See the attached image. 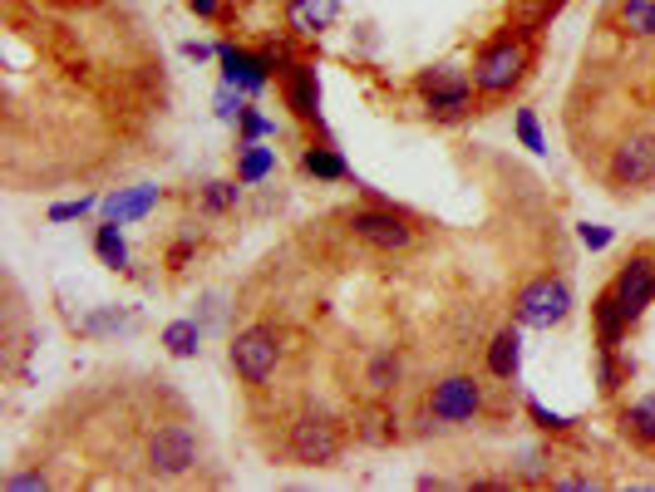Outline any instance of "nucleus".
<instances>
[{
  "label": "nucleus",
  "mask_w": 655,
  "mask_h": 492,
  "mask_svg": "<svg viewBox=\"0 0 655 492\" xmlns=\"http://www.w3.org/2000/svg\"><path fill=\"white\" fill-rule=\"evenodd\" d=\"M533 55H537V35H527V30H513V25H507L503 35H493V39H488V45L473 55V89H478L483 98L513 94V89L527 79V69H533Z\"/></svg>",
  "instance_id": "1"
},
{
  "label": "nucleus",
  "mask_w": 655,
  "mask_h": 492,
  "mask_svg": "<svg viewBox=\"0 0 655 492\" xmlns=\"http://www.w3.org/2000/svg\"><path fill=\"white\" fill-rule=\"evenodd\" d=\"M414 89L424 94V114L438 118V124H454L473 108V74L458 65H434V69H419L414 74Z\"/></svg>",
  "instance_id": "2"
},
{
  "label": "nucleus",
  "mask_w": 655,
  "mask_h": 492,
  "mask_svg": "<svg viewBox=\"0 0 655 492\" xmlns=\"http://www.w3.org/2000/svg\"><path fill=\"white\" fill-rule=\"evenodd\" d=\"M513 315L517 325H533V330H552V325H562L566 315H572V285H566V276H533V281L517 285L513 295Z\"/></svg>",
  "instance_id": "3"
},
{
  "label": "nucleus",
  "mask_w": 655,
  "mask_h": 492,
  "mask_svg": "<svg viewBox=\"0 0 655 492\" xmlns=\"http://www.w3.org/2000/svg\"><path fill=\"white\" fill-rule=\"evenodd\" d=\"M286 453L301 462V468H330V462L346 453V433H340V423L330 419L326 409H306L296 423H291Z\"/></svg>",
  "instance_id": "4"
},
{
  "label": "nucleus",
  "mask_w": 655,
  "mask_h": 492,
  "mask_svg": "<svg viewBox=\"0 0 655 492\" xmlns=\"http://www.w3.org/2000/svg\"><path fill=\"white\" fill-rule=\"evenodd\" d=\"M143 462H149L153 478H183V472L198 468V433L188 423H163L143 443Z\"/></svg>",
  "instance_id": "5"
},
{
  "label": "nucleus",
  "mask_w": 655,
  "mask_h": 492,
  "mask_svg": "<svg viewBox=\"0 0 655 492\" xmlns=\"http://www.w3.org/2000/svg\"><path fill=\"white\" fill-rule=\"evenodd\" d=\"M232 370L242 384H267L281 364V335L277 325H247V330L232 340Z\"/></svg>",
  "instance_id": "6"
},
{
  "label": "nucleus",
  "mask_w": 655,
  "mask_h": 492,
  "mask_svg": "<svg viewBox=\"0 0 655 492\" xmlns=\"http://www.w3.org/2000/svg\"><path fill=\"white\" fill-rule=\"evenodd\" d=\"M655 183V133H631L616 143L611 163H606V187L611 192H641Z\"/></svg>",
  "instance_id": "7"
},
{
  "label": "nucleus",
  "mask_w": 655,
  "mask_h": 492,
  "mask_svg": "<svg viewBox=\"0 0 655 492\" xmlns=\"http://www.w3.org/2000/svg\"><path fill=\"white\" fill-rule=\"evenodd\" d=\"M606 291L616 295V305H621L625 315H631V325L645 315V305L655 301V251L645 246V251H631L621 261V271H616V281L606 285Z\"/></svg>",
  "instance_id": "8"
},
{
  "label": "nucleus",
  "mask_w": 655,
  "mask_h": 492,
  "mask_svg": "<svg viewBox=\"0 0 655 492\" xmlns=\"http://www.w3.org/2000/svg\"><path fill=\"white\" fill-rule=\"evenodd\" d=\"M350 232L365 246H375V251H405V246L414 242L409 216H399L395 207H355V212H350Z\"/></svg>",
  "instance_id": "9"
},
{
  "label": "nucleus",
  "mask_w": 655,
  "mask_h": 492,
  "mask_svg": "<svg viewBox=\"0 0 655 492\" xmlns=\"http://www.w3.org/2000/svg\"><path fill=\"white\" fill-rule=\"evenodd\" d=\"M478 409H483V384L473 374H448L429 389V413L438 423H473Z\"/></svg>",
  "instance_id": "10"
},
{
  "label": "nucleus",
  "mask_w": 655,
  "mask_h": 492,
  "mask_svg": "<svg viewBox=\"0 0 655 492\" xmlns=\"http://www.w3.org/2000/svg\"><path fill=\"white\" fill-rule=\"evenodd\" d=\"M218 55H222V79H227L232 89H242V94H261V89L271 84V74H277L267 55H247V49H237V45H222Z\"/></svg>",
  "instance_id": "11"
},
{
  "label": "nucleus",
  "mask_w": 655,
  "mask_h": 492,
  "mask_svg": "<svg viewBox=\"0 0 655 492\" xmlns=\"http://www.w3.org/2000/svg\"><path fill=\"white\" fill-rule=\"evenodd\" d=\"M286 108L301 118V124H320V79L311 65H296L286 69Z\"/></svg>",
  "instance_id": "12"
},
{
  "label": "nucleus",
  "mask_w": 655,
  "mask_h": 492,
  "mask_svg": "<svg viewBox=\"0 0 655 492\" xmlns=\"http://www.w3.org/2000/svg\"><path fill=\"white\" fill-rule=\"evenodd\" d=\"M340 15V0H286V25L291 35L316 39L320 30H330Z\"/></svg>",
  "instance_id": "13"
},
{
  "label": "nucleus",
  "mask_w": 655,
  "mask_h": 492,
  "mask_svg": "<svg viewBox=\"0 0 655 492\" xmlns=\"http://www.w3.org/2000/svg\"><path fill=\"white\" fill-rule=\"evenodd\" d=\"M592 315H596V350H616V344L625 340V330H631V315L616 305L611 291H601L592 301Z\"/></svg>",
  "instance_id": "14"
},
{
  "label": "nucleus",
  "mask_w": 655,
  "mask_h": 492,
  "mask_svg": "<svg viewBox=\"0 0 655 492\" xmlns=\"http://www.w3.org/2000/svg\"><path fill=\"white\" fill-rule=\"evenodd\" d=\"M517 364H523V340H517V325H503L488 344V374L493 379H513Z\"/></svg>",
  "instance_id": "15"
},
{
  "label": "nucleus",
  "mask_w": 655,
  "mask_h": 492,
  "mask_svg": "<svg viewBox=\"0 0 655 492\" xmlns=\"http://www.w3.org/2000/svg\"><path fill=\"white\" fill-rule=\"evenodd\" d=\"M355 438L360 443H395L399 438V429H395V409L389 403H370V409H360L355 413Z\"/></svg>",
  "instance_id": "16"
},
{
  "label": "nucleus",
  "mask_w": 655,
  "mask_h": 492,
  "mask_svg": "<svg viewBox=\"0 0 655 492\" xmlns=\"http://www.w3.org/2000/svg\"><path fill=\"white\" fill-rule=\"evenodd\" d=\"M399 379H405V360H399L395 350H375V354H370L365 384L375 389V399H389V394L399 389Z\"/></svg>",
  "instance_id": "17"
},
{
  "label": "nucleus",
  "mask_w": 655,
  "mask_h": 492,
  "mask_svg": "<svg viewBox=\"0 0 655 492\" xmlns=\"http://www.w3.org/2000/svg\"><path fill=\"white\" fill-rule=\"evenodd\" d=\"M562 5H566V0H507V25L537 35V30H542Z\"/></svg>",
  "instance_id": "18"
},
{
  "label": "nucleus",
  "mask_w": 655,
  "mask_h": 492,
  "mask_svg": "<svg viewBox=\"0 0 655 492\" xmlns=\"http://www.w3.org/2000/svg\"><path fill=\"white\" fill-rule=\"evenodd\" d=\"M621 429H625V438L655 448V394H645V399H635L631 409H621Z\"/></svg>",
  "instance_id": "19"
},
{
  "label": "nucleus",
  "mask_w": 655,
  "mask_h": 492,
  "mask_svg": "<svg viewBox=\"0 0 655 492\" xmlns=\"http://www.w3.org/2000/svg\"><path fill=\"white\" fill-rule=\"evenodd\" d=\"M616 25L635 39H655V0H621L616 5Z\"/></svg>",
  "instance_id": "20"
},
{
  "label": "nucleus",
  "mask_w": 655,
  "mask_h": 492,
  "mask_svg": "<svg viewBox=\"0 0 655 492\" xmlns=\"http://www.w3.org/2000/svg\"><path fill=\"white\" fill-rule=\"evenodd\" d=\"M153 202H159V187H143V192H129V197H109V202H104V222H133V216H143Z\"/></svg>",
  "instance_id": "21"
},
{
  "label": "nucleus",
  "mask_w": 655,
  "mask_h": 492,
  "mask_svg": "<svg viewBox=\"0 0 655 492\" xmlns=\"http://www.w3.org/2000/svg\"><path fill=\"white\" fill-rule=\"evenodd\" d=\"M277 167V153L261 143H242V157H237V183H261V177Z\"/></svg>",
  "instance_id": "22"
},
{
  "label": "nucleus",
  "mask_w": 655,
  "mask_h": 492,
  "mask_svg": "<svg viewBox=\"0 0 655 492\" xmlns=\"http://www.w3.org/2000/svg\"><path fill=\"white\" fill-rule=\"evenodd\" d=\"M94 251L104 256V266H129V246H124V236H119V222H104L100 232H94Z\"/></svg>",
  "instance_id": "23"
},
{
  "label": "nucleus",
  "mask_w": 655,
  "mask_h": 492,
  "mask_svg": "<svg viewBox=\"0 0 655 492\" xmlns=\"http://www.w3.org/2000/svg\"><path fill=\"white\" fill-rule=\"evenodd\" d=\"M198 320H173L168 330H163V344H168V354H178V360H188V354H198Z\"/></svg>",
  "instance_id": "24"
},
{
  "label": "nucleus",
  "mask_w": 655,
  "mask_h": 492,
  "mask_svg": "<svg viewBox=\"0 0 655 492\" xmlns=\"http://www.w3.org/2000/svg\"><path fill=\"white\" fill-rule=\"evenodd\" d=\"M301 167L316 177H346V157L336 153V148H306L301 153Z\"/></svg>",
  "instance_id": "25"
},
{
  "label": "nucleus",
  "mask_w": 655,
  "mask_h": 492,
  "mask_svg": "<svg viewBox=\"0 0 655 492\" xmlns=\"http://www.w3.org/2000/svg\"><path fill=\"white\" fill-rule=\"evenodd\" d=\"M625 374H631V364L616 360V350H596V384H601V394H616V389H621Z\"/></svg>",
  "instance_id": "26"
},
{
  "label": "nucleus",
  "mask_w": 655,
  "mask_h": 492,
  "mask_svg": "<svg viewBox=\"0 0 655 492\" xmlns=\"http://www.w3.org/2000/svg\"><path fill=\"white\" fill-rule=\"evenodd\" d=\"M513 124H517V138H523V148H533V153H542V128H537V114L533 108H517L513 114Z\"/></svg>",
  "instance_id": "27"
},
{
  "label": "nucleus",
  "mask_w": 655,
  "mask_h": 492,
  "mask_svg": "<svg viewBox=\"0 0 655 492\" xmlns=\"http://www.w3.org/2000/svg\"><path fill=\"white\" fill-rule=\"evenodd\" d=\"M232 202H237V183H212L208 192H202V207H208V212H227Z\"/></svg>",
  "instance_id": "28"
},
{
  "label": "nucleus",
  "mask_w": 655,
  "mask_h": 492,
  "mask_svg": "<svg viewBox=\"0 0 655 492\" xmlns=\"http://www.w3.org/2000/svg\"><path fill=\"white\" fill-rule=\"evenodd\" d=\"M242 138H247V143H252V138H261V133H271V124H267V118H261V114H252V108H247V114H242Z\"/></svg>",
  "instance_id": "29"
},
{
  "label": "nucleus",
  "mask_w": 655,
  "mask_h": 492,
  "mask_svg": "<svg viewBox=\"0 0 655 492\" xmlns=\"http://www.w3.org/2000/svg\"><path fill=\"white\" fill-rule=\"evenodd\" d=\"M84 212H90V202H84V197H80V202H60L50 212V222H70V216H84Z\"/></svg>",
  "instance_id": "30"
},
{
  "label": "nucleus",
  "mask_w": 655,
  "mask_h": 492,
  "mask_svg": "<svg viewBox=\"0 0 655 492\" xmlns=\"http://www.w3.org/2000/svg\"><path fill=\"white\" fill-rule=\"evenodd\" d=\"M527 409H533V419L542 423V429H566V419H562V413H547L542 403H527Z\"/></svg>",
  "instance_id": "31"
},
{
  "label": "nucleus",
  "mask_w": 655,
  "mask_h": 492,
  "mask_svg": "<svg viewBox=\"0 0 655 492\" xmlns=\"http://www.w3.org/2000/svg\"><path fill=\"white\" fill-rule=\"evenodd\" d=\"M582 242L596 251V246H606V242H611V232H606V226H582Z\"/></svg>",
  "instance_id": "32"
},
{
  "label": "nucleus",
  "mask_w": 655,
  "mask_h": 492,
  "mask_svg": "<svg viewBox=\"0 0 655 492\" xmlns=\"http://www.w3.org/2000/svg\"><path fill=\"white\" fill-rule=\"evenodd\" d=\"M11 488H45V472H15Z\"/></svg>",
  "instance_id": "33"
},
{
  "label": "nucleus",
  "mask_w": 655,
  "mask_h": 492,
  "mask_svg": "<svg viewBox=\"0 0 655 492\" xmlns=\"http://www.w3.org/2000/svg\"><path fill=\"white\" fill-rule=\"evenodd\" d=\"M188 5H192V15H202V20H208V15H218V5H222V0H188Z\"/></svg>",
  "instance_id": "34"
},
{
  "label": "nucleus",
  "mask_w": 655,
  "mask_h": 492,
  "mask_svg": "<svg viewBox=\"0 0 655 492\" xmlns=\"http://www.w3.org/2000/svg\"><path fill=\"white\" fill-rule=\"evenodd\" d=\"M60 5H70V0H60Z\"/></svg>",
  "instance_id": "35"
}]
</instances>
